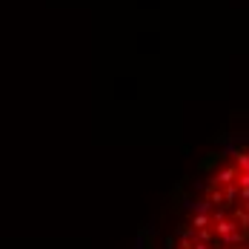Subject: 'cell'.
<instances>
[{"mask_svg": "<svg viewBox=\"0 0 249 249\" xmlns=\"http://www.w3.org/2000/svg\"><path fill=\"white\" fill-rule=\"evenodd\" d=\"M169 249H249V146L229 152L206 175Z\"/></svg>", "mask_w": 249, "mask_h": 249, "instance_id": "1", "label": "cell"}]
</instances>
